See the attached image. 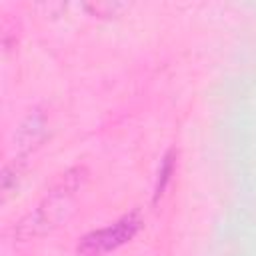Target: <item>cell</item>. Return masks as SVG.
<instances>
[{"label":"cell","mask_w":256,"mask_h":256,"mask_svg":"<svg viewBox=\"0 0 256 256\" xmlns=\"http://www.w3.org/2000/svg\"><path fill=\"white\" fill-rule=\"evenodd\" d=\"M86 178H88L86 168H72V170L64 172L58 178V182L54 184L46 202L34 214L26 216L18 224L16 234L20 238H28V236H36V234H42V232L50 230L64 216V206H66L68 198H72L84 186Z\"/></svg>","instance_id":"cell-1"},{"label":"cell","mask_w":256,"mask_h":256,"mask_svg":"<svg viewBox=\"0 0 256 256\" xmlns=\"http://www.w3.org/2000/svg\"><path fill=\"white\" fill-rule=\"evenodd\" d=\"M140 224H142L140 214L130 212L112 226L86 234L78 244V256H104L106 252L116 250L138 232Z\"/></svg>","instance_id":"cell-2"},{"label":"cell","mask_w":256,"mask_h":256,"mask_svg":"<svg viewBox=\"0 0 256 256\" xmlns=\"http://www.w3.org/2000/svg\"><path fill=\"white\" fill-rule=\"evenodd\" d=\"M172 168H174V150H170L164 160H162V166H160V172H158V182H156V190H154V202L162 196L168 180H170V174H172Z\"/></svg>","instance_id":"cell-3"}]
</instances>
